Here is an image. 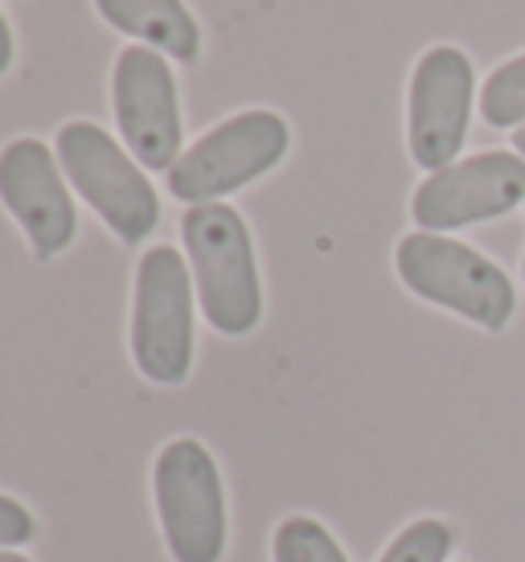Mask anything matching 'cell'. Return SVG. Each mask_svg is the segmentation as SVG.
Wrapping results in <instances>:
<instances>
[{
    "instance_id": "10",
    "label": "cell",
    "mask_w": 525,
    "mask_h": 562,
    "mask_svg": "<svg viewBox=\"0 0 525 562\" xmlns=\"http://www.w3.org/2000/svg\"><path fill=\"white\" fill-rule=\"evenodd\" d=\"M525 202V157L517 153H477L432 172L411 198V218L418 231H460L477 222L501 218Z\"/></svg>"
},
{
    "instance_id": "16",
    "label": "cell",
    "mask_w": 525,
    "mask_h": 562,
    "mask_svg": "<svg viewBox=\"0 0 525 562\" xmlns=\"http://www.w3.org/2000/svg\"><path fill=\"white\" fill-rule=\"evenodd\" d=\"M13 66V30H9V21L0 13V75Z\"/></svg>"
},
{
    "instance_id": "13",
    "label": "cell",
    "mask_w": 525,
    "mask_h": 562,
    "mask_svg": "<svg viewBox=\"0 0 525 562\" xmlns=\"http://www.w3.org/2000/svg\"><path fill=\"white\" fill-rule=\"evenodd\" d=\"M480 120L489 127H525V54L501 63L480 87Z\"/></svg>"
},
{
    "instance_id": "8",
    "label": "cell",
    "mask_w": 525,
    "mask_h": 562,
    "mask_svg": "<svg viewBox=\"0 0 525 562\" xmlns=\"http://www.w3.org/2000/svg\"><path fill=\"white\" fill-rule=\"evenodd\" d=\"M477 103V75L460 46H432L415 63L406 94V140L418 169L456 165Z\"/></svg>"
},
{
    "instance_id": "14",
    "label": "cell",
    "mask_w": 525,
    "mask_h": 562,
    "mask_svg": "<svg viewBox=\"0 0 525 562\" xmlns=\"http://www.w3.org/2000/svg\"><path fill=\"white\" fill-rule=\"evenodd\" d=\"M451 547H456V533L448 521L439 517H418L406 530L382 550L378 562H448Z\"/></svg>"
},
{
    "instance_id": "2",
    "label": "cell",
    "mask_w": 525,
    "mask_h": 562,
    "mask_svg": "<svg viewBox=\"0 0 525 562\" xmlns=\"http://www.w3.org/2000/svg\"><path fill=\"white\" fill-rule=\"evenodd\" d=\"M54 153L63 160L66 181L108 222V231L120 243L132 247L153 235L160 222V198L144 165L111 132H103L91 120H70L58 127Z\"/></svg>"
},
{
    "instance_id": "6",
    "label": "cell",
    "mask_w": 525,
    "mask_h": 562,
    "mask_svg": "<svg viewBox=\"0 0 525 562\" xmlns=\"http://www.w3.org/2000/svg\"><path fill=\"white\" fill-rule=\"evenodd\" d=\"M292 148V132L279 111L255 108L210 127L169 169V193L186 205H210L271 172Z\"/></svg>"
},
{
    "instance_id": "12",
    "label": "cell",
    "mask_w": 525,
    "mask_h": 562,
    "mask_svg": "<svg viewBox=\"0 0 525 562\" xmlns=\"http://www.w3.org/2000/svg\"><path fill=\"white\" fill-rule=\"evenodd\" d=\"M271 562H349L340 542L316 517H283L271 538Z\"/></svg>"
},
{
    "instance_id": "11",
    "label": "cell",
    "mask_w": 525,
    "mask_h": 562,
    "mask_svg": "<svg viewBox=\"0 0 525 562\" xmlns=\"http://www.w3.org/2000/svg\"><path fill=\"white\" fill-rule=\"evenodd\" d=\"M94 9L111 30L172 63H193L201 54V30L186 0H94Z\"/></svg>"
},
{
    "instance_id": "17",
    "label": "cell",
    "mask_w": 525,
    "mask_h": 562,
    "mask_svg": "<svg viewBox=\"0 0 525 562\" xmlns=\"http://www.w3.org/2000/svg\"><path fill=\"white\" fill-rule=\"evenodd\" d=\"M513 148H517V157H525V127L513 132Z\"/></svg>"
},
{
    "instance_id": "3",
    "label": "cell",
    "mask_w": 525,
    "mask_h": 562,
    "mask_svg": "<svg viewBox=\"0 0 525 562\" xmlns=\"http://www.w3.org/2000/svg\"><path fill=\"white\" fill-rule=\"evenodd\" d=\"M156 521L172 562H222L226 488L214 452L193 436L169 439L153 464Z\"/></svg>"
},
{
    "instance_id": "4",
    "label": "cell",
    "mask_w": 525,
    "mask_h": 562,
    "mask_svg": "<svg viewBox=\"0 0 525 562\" xmlns=\"http://www.w3.org/2000/svg\"><path fill=\"white\" fill-rule=\"evenodd\" d=\"M394 267H399V280L418 300L439 304L489 333H501L517 308L510 276L489 255H480L456 238L415 231L399 243Z\"/></svg>"
},
{
    "instance_id": "1",
    "label": "cell",
    "mask_w": 525,
    "mask_h": 562,
    "mask_svg": "<svg viewBox=\"0 0 525 562\" xmlns=\"http://www.w3.org/2000/svg\"><path fill=\"white\" fill-rule=\"evenodd\" d=\"M181 243L198 288L201 316L222 337H247L262 321V280L255 243L234 205H189L181 218Z\"/></svg>"
},
{
    "instance_id": "18",
    "label": "cell",
    "mask_w": 525,
    "mask_h": 562,
    "mask_svg": "<svg viewBox=\"0 0 525 562\" xmlns=\"http://www.w3.org/2000/svg\"><path fill=\"white\" fill-rule=\"evenodd\" d=\"M0 562H30L25 554H16V550H0Z\"/></svg>"
},
{
    "instance_id": "5",
    "label": "cell",
    "mask_w": 525,
    "mask_h": 562,
    "mask_svg": "<svg viewBox=\"0 0 525 562\" xmlns=\"http://www.w3.org/2000/svg\"><path fill=\"white\" fill-rule=\"evenodd\" d=\"M193 271L172 247H148L132 292V361L156 386H181L193 370Z\"/></svg>"
},
{
    "instance_id": "19",
    "label": "cell",
    "mask_w": 525,
    "mask_h": 562,
    "mask_svg": "<svg viewBox=\"0 0 525 562\" xmlns=\"http://www.w3.org/2000/svg\"><path fill=\"white\" fill-rule=\"evenodd\" d=\"M522 276H525V255H522Z\"/></svg>"
},
{
    "instance_id": "15",
    "label": "cell",
    "mask_w": 525,
    "mask_h": 562,
    "mask_svg": "<svg viewBox=\"0 0 525 562\" xmlns=\"http://www.w3.org/2000/svg\"><path fill=\"white\" fill-rule=\"evenodd\" d=\"M33 533H37V521L30 509L9 493H0V550L25 547V542H33Z\"/></svg>"
},
{
    "instance_id": "9",
    "label": "cell",
    "mask_w": 525,
    "mask_h": 562,
    "mask_svg": "<svg viewBox=\"0 0 525 562\" xmlns=\"http://www.w3.org/2000/svg\"><path fill=\"white\" fill-rule=\"evenodd\" d=\"M0 202L25 231L37 259H54L75 243L78 210L63 160L49 144L16 136L0 148Z\"/></svg>"
},
{
    "instance_id": "7",
    "label": "cell",
    "mask_w": 525,
    "mask_h": 562,
    "mask_svg": "<svg viewBox=\"0 0 525 562\" xmlns=\"http://www.w3.org/2000/svg\"><path fill=\"white\" fill-rule=\"evenodd\" d=\"M111 108L127 153L148 172H169L181 160V103L169 58L148 46H127L111 70Z\"/></svg>"
}]
</instances>
